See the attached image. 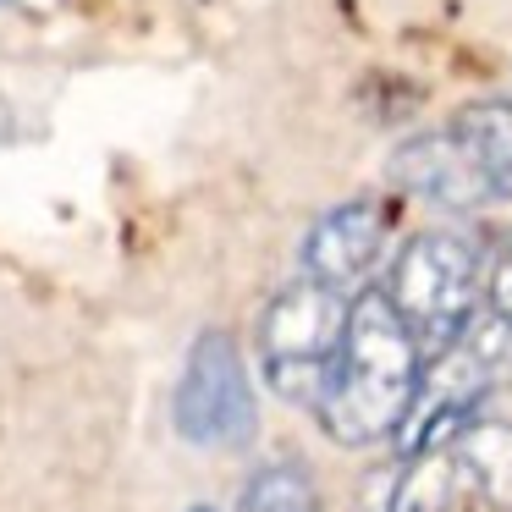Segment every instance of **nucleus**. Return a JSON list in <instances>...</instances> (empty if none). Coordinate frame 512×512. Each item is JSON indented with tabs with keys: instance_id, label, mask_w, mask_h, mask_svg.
Returning a JSON list of instances; mask_svg holds the SVG:
<instances>
[{
	"instance_id": "f8f14e48",
	"label": "nucleus",
	"mask_w": 512,
	"mask_h": 512,
	"mask_svg": "<svg viewBox=\"0 0 512 512\" xmlns=\"http://www.w3.org/2000/svg\"><path fill=\"white\" fill-rule=\"evenodd\" d=\"M188 512H215V507H188Z\"/></svg>"
},
{
	"instance_id": "f03ea898",
	"label": "nucleus",
	"mask_w": 512,
	"mask_h": 512,
	"mask_svg": "<svg viewBox=\"0 0 512 512\" xmlns=\"http://www.w3.org/2000/svg\"><path fill=\"white\" fill-rule=\"evenodd\" d=\"M391 309L419 336L424 358L452 347L468 331V320L485 303V259L457 232H413L391 259V276L380 287Z\"/></svg>"
},
{
	"instance_id": "9d476101",
	"label": "nucleus",
	"mask_w": 512,
	"mask_h": 512,
	"mask_svg": "<svg viewBox=\"0 0 512 512\" xmlns=\"http://www.w3.org/2000/svg\"><path fill=\"white\" fill-rule=\"evenodd\" d=\"M457 496H463V479H457L452 452L430 446V452L408 457V474H402L397 496H391V512H452Z\"/></svg>"
},
{
	"instance_id": "9b49d317",
	"label": "nucleus",
	"mask_w": 512,
	"mask_h": 512,
	"mask_svg": "<svg viewBox=\"0 0 512 512\" xmlns=\"http://www.w3.org/2000/svg\"><path fill=\"white\" fill-rule=\"evenodd\" d=\"M485 309L501 325H512V254H501L496 265H485Z\"/></svg>"
},
{
	"instance_id": "6e6552de",
	"label": "nucleus",
	"mask_w": 512,
	"mask_h": 512,
	"mask_svg": "<svg viewBox=\"0 0 512 512\" xmlns=\"http://www.w3.org/2000/svg\"><path fill=\"white\" fill-rule=\"evenodd\" d=\"M452 127L468 144V155L479 160L490 193L512 199V100H474L452 116Z\"/></svg>"
},
{
	"instance_id": "7ed1b4c3",
	"label": "nucleus",
	"mask_w": 512,
	"mask_h": 512,
	"mask_svg": "<svg viewBox=\"0 0 512 512\" xmlns=\"http://www.w3.org/2000/svg\"><path fill=\"white\" fill-rule=\"evenodd\" d=\"M347 303H353L347 292L298 276L259 309V331H254L259 369H265V386L281 402H292V408L320 402L347 331Z\"/></svg>"
},
{
	"instance_id": "39448f33",
	"label": "nucleus",
	"mask_w": 512,
	"mask_h": 512,
	"mask_svg": "<svg viewBox=\"0 0 512 512\" xmlns=\"http://www.w3.org/2000/svg\"><path fill=\"white\" fill-rule=\"evenodd\" d=\"M391 248V210L380 199H347L336 210H325L320 221L303 232V248H298V265L309 281L320 287H336V292H364L369 276L380 270Z\"/></svg>"
},
{
	"instance_id": "1a4fd4ad",
	"label": "nucleus",
	"mask_w": 512,
	"mask_h": 512,
	"mask_svg": "<svg viewBox=\"0 0 512 512\" xmlns=\"http://www.w3.org/2000/svg\"><path fill=\"white\" fill-rule=\"evenodd\" d=\"M237 512H325L320 485L298 457H276V463L254 468L237 496Z\"/></svg>"
},
{
	"instance_id": "0eeeda50",
	"label": "nucleus",
	"mask_w": 512,
	"mask_h": 512,
	"mask_svg": "<svg viewBox=\"0 0 512 512\" xmlns=\"http://www.w3.org/2000/svg\"><path fill=\"white\" fill-rule=\"evenodd\" d=\"M463 479V496H479L490 512H512V424L507 419H468L446 441Z\"/></svg>"
},
{
	"instance_id": "423d86ee",
	"label": "nucleus",
	"mask_w": 512,
	"mask_h": 512,
	"mask_svg": "<svg viewBox=\"0 0 512 512\" xmlns=\"http://www.w3.org/2000/svg\"><path fill=\"white\" fill-rule=\"evenodd\" d=\"M391 182H397L402 193H413V199L435 204V210H479V204H490L496 193H490L485 171H479V160L468 155V144L457 138V127H430V133H413L402 138L397 149H391L386 160Z\"/></svg>"
},
{
	"instance_id": "f257e3e1",
	"label": "nucleus",
	"mask_w": 512,
	"mask_h": 512,
	"mask_svg": "<svg viewBox=\"0 0 512 512\" xmlns=\"http://www.w3.org/2000/svg\"><path fill=\"white\" fill-rule=\"evenodd\" d=\"M424 375V347L380 287L353 292L347 331L336 347L314 419L336 446H380L402 430Z\"/></svg>"
},
{
	"instance_id": "20e7f679",
	"label": "nucleus",
	"mask_w": 512,
	"mask_h": 512,
	"mask_svg": "<svg viewBox=\"0 0 512 512\" xmlns=\"http://www.w3.org/2000/svg\"><path fill=\"white\" fill-rule=\"evenodd\" d=\"M171 424L188 446L204 452H243L259 435V397L232 331H204L182 358L171 391Z\"/></svg>"
}]
</instances>
